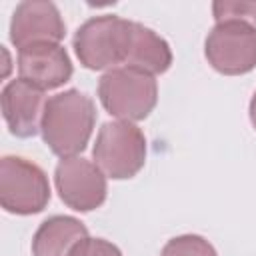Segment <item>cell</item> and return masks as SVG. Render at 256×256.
Masks as SVG:
<instances>
[{"label":"cell","mask_w":256,"mask_h":256,"mask_svg":"<svg viewBox=\"0 0 256 256\" xmlns=\"http://www.w3.org/2000/svg\"><path fill=\"white\" fill-rule=\"evenodd\" d=\"M94 124V100L88 94L70 88L46 100L40 122V134L52 154L60 158H72L86 148Z\"/></svg>","instance_id":"obj_1"},{"label":"cell","mask_w":256,"mask_h":256,"mask_svg":"<svg viewBox=\"0 0 256 256\" xmlns=\"http://www.w3.org/2000/svg\"><path fill=\"white\" fill-rule=\"evenodd\" d=\"M134 22L102 14L86 20L74 34V52L80 64L88 70H112L126 66L132 44Z\"/></svg>","instance_id":"obj_2"},{"label":"cell","mask_w":256,"mask_h":256,"mask_svg":"<svg viewBox=\"0 0 256 256\" xmlns=\"http://www.w3.org/2000/svg\"><path fill=\"white\" fill-rule=\"evenodd\" d=\"M98 98L104 110L124 122H138L150 116L158 102L156 78L132 66H118L98 80Z\"/></svg>","instance_id":"obj_3"},{"label":"cell","mask_w":256,"mask_h":256,"mask_svg":"<svg viewBox=\"0 0 256 256\" xmlns=\"http://www.w3.org/2000/svg\"><path fill=\"white\" fill-rule=\"evenodd\" d=\"M92 158L94 164L106 174V178H132L144 168L146 136L134 122H106L96 134Z\"/></svg>","instance_id":"obj_4"},{"label":"cell","mask_w":256,"mask_h":256,"mask_svg":"<svg viewBox=\"0 0 256 256\" xmlns=\"http://www.w3.org/2000/svg\"><path fill=\"white\" fill-rule=\"evenodd\" d=\"M50 202V182L46 172L22 156L0 160V204L6 212L30 216L42 212Z\"/></svg>","instance_id":"obj_5"},{"label":"cell","mask_w":256,"mask_h":256,"mask_svg":"<svg viewBox=\"0 0 256 256\" xmlns=\"http://www.w3.org/2000/svg\"><path fill=\"white\" fill-rule=\"evenodd\" d=\"M208 64L226 76L248 74L256 68V28L242 22H216L204 40Z\"/></svg>","instance_id":"obj_6"},{"label":"cell","mask_w":256,"mask_h":256,"mask_svg":"<svg viewBox=\"0 0 256 256\" xmlns=\"http://www.w3.org/2000/svg\"><path fill=\"white\" fill-rule=\"evenodd\" d=\"M54 184L60 200L76 212L100 208L108 194L106 174L82 156L62 158L54 170Z\"/></svg>","instance_id":"obj_7"},{"label":"cell","mask_w":256,"mask_h":256,"mask_svg":"<svg viewBox=\"0 0 256 256\" xmlns=\"http://www.w3.org/2000/svg\"><path fill=\"white\" fill-rule=\"evenodd\" d=\"M66 34V24L62 20L56 4L46 0H26L20 2L10 20V42L22 50L34 44H60Z\"/></svg>","instance_id":"obj_8"},{"label":"cell","mask_w":256,"mask_h":256,"mask_svg":"<svg viewBox=\"0 0 256 256\" xmlns=\"http://www.w3.org/2000/svg\"><path fill=\"white\" fill-rule=\"evenodd\" d=\"M0 104L6 126L16 138H30L40 130L46 106L44 90L32 86L18 76L2 88Z\"/></svg>","instance_id":"obj_9"},{"label":"cell","mask_w":256,"mask_h":256,"mask_svg":"<svg viewBox=\"0 0 256 256\" xmlns=\"http://www.w3.org/2000/svg\"><path fill=\"white\" fill-rule=\"evenodd\" d=\"M72 60L60 44H34L18 50V74L40 90H54L72 76Z\"/></svg>","instance_id":"obj_10"},{"label":"cell","mask_w":256,"mask_h":256,"mask_svg":"<svg viewBox=\"0 0 256 256\" xmlns=\"http://www.w3.org/2000/svg\"><path fill=\"white\" fill-rule=\"evenodd\" d=\"M88 236V228L74 216H50L46 218L34 238L32 254L34 256H68L70 250Z\"/></svg>","instance_id":"obj_11"},{"label":"cell","mask_w":256,"mask_h":256,"mask_svg":"<svg viewBox=\"0 0 256 256\" xmlns=\"http://www.w3.org/2000/svg\"><path fill=\"white\" fill-rule=\"evenodd\" d=\"M172 64V50L168 42L156 34L152 28L134 22L132 28V44H130V54L126 60V66L144 70L152 76L164 74Z\"/></svg>","instance_id":"obj_12"},{"label":"cell","mask_w":256,"mask_h":256,"mask_svg":"<svg viewBox=\"0 0 256 256\" xmlns=\"http://www.w3.org/2000/svg\"><path fill=\"white\" fill-rule=\"evenodd\" d=\"M160 256H218V254L206 238L198 234H182L170 238L164 244Z\"/></svg>","instance_id":"obj_13"},{"label":"cell","mask_w":256,"mask_h":256,"mask_svg":"<svg viewBox=\"0 0 256 256\" xmlns=\"http://www.w3.org/2000/svg\"><path fill=\"white\" fill-rule=\"evenodd\" d=\"M212 14L216 22H242L256 28V2L218 0L212 4Z\"/></svg>","instance_id":"obj_14"},{"label":"cell","mask_w":256,"mask_h":256,"mask_svg":"<svg viewBox=\"0 0 256 256\" xmlns=\"http://www.w3.org/2000/svg\"><path fill=\"white\" fill-rule=\"evenodd\" d=\"M68 256H122L120 248L104 238H82Z\"/></svg>","instance_id":"obj_15"},{"label":"cell","mask_w":256,"mask_h":256,"mask_svg":"<svg viewBox=\"0 0 256 256\" xmlns=\"http://www.w3.org/2000/svg\"><path fill=\"white\" fill-rule=\"evenodd\" d=\"M248 114H250V122L256 130V92L252 94V100H250V108H248Z\"/></svg>","instance_id":"obj_16"}]
</instances>
